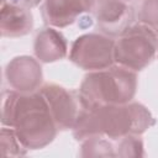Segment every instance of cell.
Wrapping results in <instances>:
<instances>
[{
	"label": "cell",
	"mask_w": 158,
	"mask_h": 158,
	"mask_svg": "<svg viewBox=\"0 0 158 158\" xmlns=\"http://www.w3.org/2000/svg\"><path fill=\"white\" fill-rule=\"evenodd\" d=\"M123 1H126V2H128V1H132V0H123Z\"/></svg>",
	"instance_id": "cell-17"
},
{
	"label": "cell",
	"mask_w": 158,
	"mask_h": 158,
	"mask_svg": "<svg viewBox=\"0 0 158 158\" xmlns=\"http://www.w3.org/2000/svg\"><path fill=\"white\" fill-rule=\"evenodd\" d=\"M1 123L14 128L27 149H41L53 142L58 127L44 96L38 91L2 94Z\"/></svg>",
	"instance_id": "cell-1"
},
{
	"label": "cell",
	"mask_w": 158,
	"mask_h": 158,
	"mask_svg": "<svg viewBox=\"0 0 158 158\" xmlns=\"http://www.w3.org/2000/svg\"><path fill=\"white\" fill-rule=\"evenodd\" d=\"M36 58L42 63H53L63 59L68 52L65 37L56 28L47 27L36 35L33 42Z\"/></svg>",
	"instance_id": "cell-11"
},
{
	"label": "cell",
	"mask_w": 158,
	"mask_h": 158,
	"mask_svg": "<svg viewBox=\"0 0 158 158\" xmlns=\"http://www.w3.org/2000/svg\"><path fill=\"white\" fill-rule=\"evenodd\" d=\"M116 157H143V141L138 135H128L118 138V143L115 147Z\"/></svg>",
	"instance_id": "cell-14"
},
{
	"label": "cell",
	"mask_w": 158,
	"mask_h": 158,
	"mask_svg": "<svg viewBox=\"0 0 158 158\" xmlns=\"http://www.w3.org/2000/svg\"><path fill=\"white\" fill-rule=\"evenodd\" d=\"M33 28V17L30 7L16 1L2 2L0 17V32L2 37H22Z\"/></svg>",
	"instance_id": "cell-10"
},
{
	"label": "cell",
	"mask_w": 158,
	"mask_h": 158,
	"mask_svg": "<svg viewBox=\"0 0 158 158\" xmlns=\"http://www.w3.org/2000/svg\"><path fill=\"white\" fill-rule=\"evenodd\" d=\"M93 14L99 28L107 36H120L133 20V9L123 0H99Z\"/></svg>",
	"instance_id": "cell-8"
},
{
	"label": "cell",
	"mask_w": 158,
	"mask_h": 158,
	"mask_svg": "<svg viewBox=\"0 0 158 158\" xmlns=\"http://www.w3.org/2000/svg\"><path fill=\"white\" fill-rule=\"evenodd\" d=\"M80 148V157H116L112 143L101 136L84 139Z\"/></svg>",
	"instance_id": "cell-12"
},
{
	"label": "cell",
	"mask_w": 158,
	"mask_h": 158,
	"mask_svg": "<svg viewBox=\"0 0 158 158\" xmlns=\"http://www.w3.org/2000/svg\"><path fill=\"white\" fill-rule=\"evenodd\" d=\"M138 20L153 28L158 27V0H143L138 10Z\"/></svg>",
	"instance_id": "cell-15"
},
{
	"label": "cell",
	"mask_w": 158,
	"mask_h": 158,
	"mask_svg": "<svg viewBox=\"0 0 158 158\" xmlns=\"http://www.w3.org/2000/svg\"><path fill=\"white\" fill-rule=\"evenodd\" d=\"M89 11H93V7L86 0H44L42 19L51 27L63 28Z\"/></svg>",
	"instance_id": "cell-9"
},
{
	"label": "cell",
	"mask_w": 158,
	"mask_h": 158,
	"mask_svg": "<svg viewBox=\"0 0 158 158\" xmlns=\"http://www.w3.org/2000/svg\"><path fill=\"white\" fill-rule=\"evenodd\" d=\"M156 125L152 112L141 102L107 105L95 109H81L73 126L77 141L91 137H107L118 139L128 135L141 136Z\"/></svg>",
	"instance_id": "cell-2"
},
{
	"label": "cell",
	"mask_w": 158,
	"mask_h": 158,
	"mask_svg": "<svg viewBox=\"0 0 158 158\" xmlns=\"http://www.w3.org/2000/svg\"><path fill=\"white\" fill-rule=\"evenodd\" d=\"M158 49V38L153 27L137 22L126 28L115 42V63L139 72L154 58Z\"/></svg>",
	"instance_id": "cell-4"
},
{
	"label": "cell",
	"mask_w": 158,
	"mask_h": 158,
	"mask_svg": "<svg viewBox=\"0 0 158 158\" xmlns=\"http://www.w3.org/2000/svg\"><path fill=\"white\" fill-rule=\"evenodd\" d=\"M137 90L136 72L121 65L89 72L79 88L81 107L95 109L107 105H122L132 101Z\"/></svg>",
	"instance_id": "cell-3"
},
{
	"label": "cell",
	"mask_w": 158,
	"mask_h": 158,
	"mask_svg": "<svg viewBox=\"0 0 158 158\" xmlns=\"http://www.w3.org/2000/svg\"><path fill=\"white\" fill-rule=\"evenodd\" d=\"M115 41L105 33H85L70 47L69 59L77 67L94 72L106 69L115 63Z\"/></svg>",
	"instance_id": "cell-5"
},
{
	"label": "cell",
	"mask_w": 158,
	"mask_h": 158,
	"mask_svg": "<svg viewBox=\"0 0 158 158\" xmlns=\"http://www.w3.org/2000/svg\"><path fill=\"white\" fill-rule=\"evenodd\" d=\"M11 1H16V2H19V4H22V5H25V6H27V7H35V6H38L42 1H44V0H11Z\"/></svg>",
	"instance_id": "cell-16"
},
{
	"label": "cell",
	"mask_w": 158,
	"mask_h": 158,
	"mask_svg": "<svg viewBox=\"0 0 158 158\" xmlns=\"http://www.w3.org/2000/svg\"><path fill=\"white\" fill-rule=\"evenodd\" d=\"M0 147L4 157H21L27 153V148L20 142L14 128L2 126L0 132Z\"/></svg>",
	"instance_id": "cell-13"
},
{
	"label": "cell",
	"mask_w": 158,
	"mask_h": 158,
	"mask_svg": "<svg viewBox=\"0 0 158 158\" xmlns=\"http://www.w3.org/2000/svg\"><path fill=\"white\" fill-rule=\"evenodd\" d=\"M38 90L44 96L58 130L73 128L83 109L79 96H75L73 91L54 83H47Z\"/></svg>",
	"instance_id": "cell-6"
},
{
	"label": "cell",
	"mask_w": 158,
	"mask_h": 158,
	"mask_svg": "<svg viewBox=\"0 0 158 158\" xmlns=\"http://www.w3.org/2000/svg\"><path fill=\"white\" fill-rule=\"evenodd\" d=\"M7 85L19 93H33L40 89L43 79L42 67L37 59L30 56L12 58L4 72Z\"/></svg>",
	"instance_id": "cell-7"
}]
</instances>
